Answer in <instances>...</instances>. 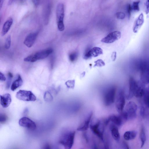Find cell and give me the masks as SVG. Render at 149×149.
<instances>
[{
    "label": "cell",
    "instance_id": "cell-35",
    "mask_svg": "<svg viewBox=\"0 0 149 149\" xmlns=\"http://www.w3.org/2000/svg\"><path fill=\"white\" fill-rule=\"evenodd\" d=\"M7 116L4 114H1L0 115V122L1 123H4L7 120Z\"/></svg>",
    "mask_w": 149,
    "mask_h": 149
},
{
    "label": "cell",
    "instance_id": "cell-26",
    "mask_svg": "<svg viewBox=\"0 0 149 149\" xmlns=\"http://www.w3.org/2000/svg\"><path fill=\"white\" fill-rule=\"evenodd\" d=\"M78 54L76 52L71 53L70 55L69 58L70 61L72 62L76 61L78 57Z\"/></svg>",
    "mask_w": 149,
    "mask_h": 149
},
{
    "label": "cell",
    "instance_id": "cell-21",
    "mask_svg": "<svg viewBox=\"0 0 149 149\" xmlns=\"http://www.w3.org/2000/svg\"><path fill=\"white\" fill-rule=\"evenodd\" d=\"M51 12V6L50 4L47 5L44 11V19L45 25H47L49 22Z\"/></svg>",
    "mask_w": 149,
    "mask_h": 149
},
{
    "label": "cell",
    "instance_id": "cell-25",
    "mask_svg": "<svg viewBox=\"0 0 149 149\" xmlns=\"http://www.w3.org/2000/svg\"><path fill=\"white\" fill-rule=\"evenodd\" d=\"M140 138L141 141V147L142 148L144 145L146 140L145 131L143 126H142L141 128Z\"/></svg>",
    "mask_w": 149,
    "mask_h": 149
},
{
    "label": "cell",
    "instance_id": "cell-23",
    "mask_svg": "<svg viewBox=\"0 0 149 149\" xmlns=\"http://www.w3.org/2000/svg\"><path fill=\"white\" fill-rule=\"evenodd\" d=\"M137 133V132L135 130L126 131L124 135V138L127 141L134 139L136 137Z\"/></svg>",
    "mask_w": 149,
    "mask_h": 149
},
{
    "label": "cell",
    "instance_id": "cell-28",
    "mask_svg": "<svg viewBox=\"0 0 149 149\" xmlns=\"http://www.w3.org/2000/svg\"><path fill=\"white\" fill-rule=\"evenodd\" d=\"M75 80L73 79L67 81L66 82L65 84L68 88L73 89L75 87Z\"/></svg>",
    "mask_w": 149,
    "mask_h": 149
},
{
    "label": "cell",
    "instance_id": "cell-11",
    "mask_svg": "<svg viewBox=\"0 0 149 149\" xmlns=\"http://www.w3.org/2000/svg\"><path fill=\"white\" fill-rule=\"evenodd\" d=\"M103 54V50L101 48L95 47L86 51L83 56V58L87 60L92 57H98Z\"/></svg>",
    "mask_w": 149,
    "mask_h": 149
},
{
    "label": "cell",
    "instance_id": "cell-34",
    "mask_svg": "<svg viewBox=\"0 0 149 149\" xmlns=\"http://www.w3.org/2000/svg\"><path fill=\"white\" fill-rule=\"evenodd\" d=\"M13 77L12 74L11 73L9 72L8 74V78L7 83V88H8L10 87Z\"/></svg>",
    "mask_w": 149,
    "mask_h": 149
},
{
    "label": "cell",
    "instance_id": "cell-9",
    "mask_svg": "<svg viewBox=\"0 0 149 149\" xmlns=\"http://www.w3.org/2000/svg\"><path fill=\"white\" fill-rule=\"evenodd\" d=\"M16 97L19 100L26 101H35L36 97L30 91L20 90L16 94Z\"/></svg>",
    "mask_w": 149,
    "mask_h": 149
},
{
    "label": "cell",
    "instance_id": "cell-20",
    "mask_svg": "<svg viewBox=\"0 0 149 149\" xmlns=\"http://www.w3.org/2000/svg\"><path fill=\"white\" fill-rule=\"evenodd\" d=\"M13 19L10 18L5 22L1 32V35L2 36H4L8 32L13 24Z\"/></svg>",
    "mask_w": 149,
    "mask_h": 149
},
{
    "label": "cell",
    "instance_id": "cell-1",
    "mask_svg": "<svg viewBox=\"0 0 149 149\" xmlns=\"http://www.w3.org/2000/svg\"><path fill=\"white\" fill-rule=\"evenodd\" d=\"M129 85V92L127 97L128 99H130L134 96L137 98L143 97L145 89V84L141 82H138L132 77H130Z\"/></svg>",
    "mask_w": 149,
    "mask_h": 149
},
{
    "label": "cell",
    "instance_id": "cell-8",
    "mask_svg": "<svg viewBox=\"0 0 149 149\" xmlns=\"http://www.w3.org/2000/svg\"><path fill=\"white\" fill-rule=\"evenodd\" d=\"M115 101L117 110L120 113L124 111L126 102L125 94L123 90H120L118 92Z\"/></svg>",
    "mask_w": 149,
    "mask_h": 149
},
{
    "label": "cell",
    "instance_id": "cell-24",
    "mask_svg": "<svg viewBox=\"0 0 149 149\" xmlns=\"http://www.w3.org/2000/svg\"><path fill=\"white\" fill-rule=\"evenodd\" d=\"M143 97L145 105L149 109V85L145 88Z\"/></svg>",
    "mask_w": 149,
    "mask_h": 149
},
{
    "label": "cell",
    "instance_id": "cell-14",
    "mask_svg": "<svg viewBox=\"0 0 149 149\" xmlns=\"http://www.w3.org/2000/svg\"><path fill=\"white\" fill-rule=\"evenodd\" d=\"M108 118L110 121L117 126H121L126 121L120 114L119 115H113Z\"/></svg>",
    "mask_w": 149,
    "mask_h": 149
},
{
    "label": "cell",
    "instance_id": "cell-33",
    "mask_svg": "<svg viewBox=\"0 0 149 149\" xmlns=\"http://www.w3.org/2000/svg\"><path fill=\"white\" fill-rule=\"evenodd\" d=\"M116 16L117 19L121 20H123L125 17V13L123 12H120L116 13Z\"/></svg>",
    "mask_w": 149,
    "mask_h": 149
},
{
    "label": "cell",
    "instance_id": "cell-19",
    "mask_svg": "<svg viewBox=\"0 0 149 149\" xmlns=\"http://www.w3.org/2000/svg\"><path fill=\"white\" fill-rule=\"evenodd\" d=\"M110 128L113 138L116 141L119 142L120 136L117 126L113 124L111 125Z\"/></svg>",
    "mask_w": 149,
    "mask_h": 149
},
{
    "label": "cell",
    "instance_id": "cell-42",
    "mask_svg": "<svg viewBox=\"0 0 149 149\" xmlns=\"http://www.w3.org/2000/svg\"><path fill=\"white\" fill-rule=\"evenodd\" d=\"M5 0H0V9H1L3 6Z\"/></svg>",
    "mask_w": 149,
    "mask_h": 149
},
{
    "label": "cell",
    "instance_id": "cell-31",
    "mask_svg": "<svg viewBox=\"0 0 149 149\" xmlns=\"http://www.w3.org/2000/svg\"><path fill=\"white\" fill-rule=\"evenodd\" d=\"M11 37L9 35L7 38L5 44V48L7 49H9L11 46Z\"/></svg>",
    "mask_w": 149,
    "mask_h": 149
},
{
    "label": "cell",
    "instance_id": "cell-30",
    "mask_svg": "<svg viewBox=\"0 0 149 149\" xmlns=\"http://www.w3.org/2000/svg\"><path fill=\"white\" fill-rule=\"evenodd\" d=\"M94 67H101L105 65L104 62L101 59H99L94 62Z\"/></svg>",
    "mask_w": 149,
    "mask_h": 149
},
{
    "label": "cell",
    "instance_id": "cell-29",
    "mask_svg": "<svg viewBox=\"0 0 149 149\" xmlns=\"http://www.w3.org/2000/svg\"><path fill=\"white\" fill-rule=\"evenodd\" d=\"M139 1L134 2L132 6V10L135 11H139L140 10Z\"/></svg>",
    "mask_w": 149,
    "mask_h": 149
},
{
    "label": "cell",
    "instance_id": "cell-16",
    "mask_svg": "<svg viewBox=\"0 0 149 149\" xmlns=\"http://www.w3.org/2000/svg\"><path fill=\"white\" fill-rule=\"evenodd\" d=\"M38 33H31L27 36L24 40V44L28 48H31L34 44L36 39Z\"/></svg>",
    "mask_w": 149,
    "mask_h": 149
},
{
    "label": "cell",
    "instance_id": "cell-36",
    "mask_svg": "<svg viewBox=\"0 0 149 149\" xmlns=\"http://www.w3.org/2000/svg\"><path fill=\"white\" fill-rule=\"evenodd\" d=\"M132 10V6L130 4H128L127 6V11L129 19L130 18Z\"/></svg>",
    "mask_w": 149,
    "mask_h": 149
},
{
    "label": "cell",
    "instance_id": "cell-37",
    "mask_svg": "<svg viewBox=\"0 0 149 149\" xmlns=\"http://www.w3.org/2000/svg\"><path fill=\"white\" fill-rule=\"evenodd\" d=\"M146 9L145 12L146 14H148L149 13V0H147L145 4Z\"/></svg>",
    "mask_w": 149,
    "mask_h": 149
},
{
    "label": "cell",
    "instance_id": "cell-32",
    "mask_svg": "<svg viewBox=\"0 0 149 149\" xmlns=\"http://www.w3.org/2000/svg\"><path fill=\"white\" fill-rule=\"evenodd\" d=\"M146 110V108L144 106H142L141 107L140 112V114L143 118H145L146 116L147 112Z\"/></svg>",
    "mask_w": 149,
    "mask_h": 149
},
{
    "label": "cell",
    "instance_id": "cell-40",
    "mask_svg": "<svg viewBox=\"0 0 149 149\" xmlns=\"http://www.w3.org/2000/svg\"><path fill=\"white\" fill-rule=\"evenodd\" d=\"M32 1L34 5L37 7L39 4L40 0H32Z\"/></svg>",
    "mask_w": 149,
    "mask_h": 149
},
{
    "label": "cell",
    "instance_id": "cell-15",
    "mask_svg": "<svg viewBox=\"0 0 149 149\" xmlns=\"http://www.w3.org/2000/svg\"><path fill=\"white\" fill-rule=\"evenodd\" d=\"M144 22V16L142 13L139 15L135 20L133 28V31L134 33H137L140 30Z\"/></svg>",
    "mask_w": 149,
    "mask_h": 149
},
{
    "label": "cell",
    "instance_id": "cell-4",
    "mask_svg": "<svg viewBox=\"0 0 149 149\" xmlns=\"http://www.w3.org/2000/svg\"><path fill=\"white\" fill-rule=\"evenodd\" d=\"M75 134V131H70L65 132L62 135L60 140V143L65 148H71L74 144Z\"/></svg>",
    "mask_w": 149,
    "mask_h": 149
},
{
    "label": "cell",
    "instance_id": "cell-12",
    "mask_svg": "<svg viewBox=\"0 0 149 149\" xmlns=\"http://www.w3.org/2000/svg\"><path fill=\"white\" fill-rule=\"evenodd\" d=\"M121 36V32L119 31L112 32L103 38L101 42L106 44L113 43L119 39Z\"/></svg>",
    "mask_w": 149,
    "mask_h": 149
},
{
    "label": "cell",
    "instance_id": "cell-7",
    "mask_svg": "<svg viewBox=\"0 0 149 149\" xmlns=\"http://www.w3.org/2000/svg\"><path fill=\"white\" fill-rule=\"evenodd\" d=\"M137 106L132 101H130L126 105L123 111L126 114L128 120L134 119L136 117Z\"/></svg>",
    "mask_w": 149,
    "mask_h": 149
},
{
    "label": "cell",
    "instance_id": "cell-2",
    "mask_svg": "<svg viewBox=\"0 0 149 149\" xmlns=\"http://www.w3.org/2000/svg\"><path fill=\"white\" fill-rule=\"evenodd\" d=\"M138 62L137 64L141 73V82L145 85L149 84V58Z\"/></svg>",
    "mask_w": 149,
    "mask_h": 149
},
{
    "label": "cell",
    "instance_id": "cell-41",
    "mask_svg": "<svg viewBox=\"0 0 149 149\" xmlns=\"http://www.w3.org/2000/svg\"><path fill=\"white\" fill-rule=\"evenodd\" d=\"M123 145L124 148L129 149V147L128 145L126 142H123Z\"/></svg>",
    "mask_w": 149,
    "mask_h": 149
},
{
    "label": "cell",
    "instance_id": "cell-5",
    "mask_svg": "<svg viewBox=\"0 0 149 149\" xmlns=\"http://www.w3.org/2000/svg\"><path fill=\"white\" fill-rule=\"evenodd\" d=\"M116 92V89L114 87L108 89L105 92L103 96V102L105 106H110L115 102Z\"/></svg>",
    "mask_w": 149,
    "mask_h": 149
},
{
    "label": "cell",
    "instance_id": "cell-38",
    "mask_svg": "<svg viewBox=\"0 0 149 149\" xmlns=\"http://www.w3.org/2000/svg\"><path fill=\"white\" fill-rule=\"evenodd\" d=\"M111 57L113 61L114 62L115 61L117 58V52H113Z\"/></svg>",
    "mask_w": 149,
    "mask_h": 149
},
{
    "label": "cell",
    "instance_id": "cell-22",
    "mask_svg": "<svg viewBox=\"0 0 149 149\" xmlns=\"http://www.w3.org/2000/svg\"><path fill=\"white\" fill-rule=\"evenodd\" d=\"M23 84V81L21 76L19 75L18 77L12 84L11 89L14 91L18 88L21 86Z\"/></svg>",
    "mask_w": 149,
    "mask_h": 149
},
{
    "label": "cell",
    "instance_id": "cell-3",
    "mask_svg": "<svg viewBox=\"0 0 149 149\" xmlns=\"http://www.w3.org/2000/svg\"><path fill=\"white\" fill-rule=\"evenodd\" d=\"M53 52V50L51 48L40 50L33 55L25 58L24 59V61L34 62L38 60H43L47 58Z\"/></svg>",
    "mask_w": 149,
    "mask_h": 149
},
{
    "label": "cell",
    "instance_id": "cell-18",
    "mask_svg": "<svg viewBox=\"0 0 149 149\" xmlns=\"http://www.w3.org/2000/svg\"><path fill=\"white\" fill-rule=\"evenodd\" d=\"M12 99L11 95L5 93L1 95V104L4 108H7L10 105Z\"/></svg>",
    "mask_w": 149,
    "mask_h": 149
},
{
    "label": "cell",
    "instance_id": "cell-39",
    "mask_svg": "<svg viewBox=\"0 0 149 149\" xmlns=\"http://www.w3.org/2000/svg\"><path fill=\"white\" fill-rule=\"evenodd\" d=\"M0 80L2 81H5L6 80V78L4 75L1 72L0 73Z\"/></svg>",
    "mask_w": 149,
    "mask_h": 149
},
{
    "label": "cell",
    "instance_id": "cell-10",
    "mask_svg": "<svg viewBox=\"0 0 149 149\" xmlns=\"http://www.w3.org/2000/svg\"><path fill=\"white\" fill-rule=\"evenodd\" d=\"M102 123L99 120L94 124H90L89 127L92 132L101 140H103V128L104 126L101 127Z\"/></svg>",
    "mask_w": 149,
    "mask_h": 149
},
{
    "label": "cell",
    "instance_id": "cell-27",
    "mask_svg": "<svg viewBox=\"0 0 149 149\" xmlns=\"http://www.w3.org/2000/svg\"><path fill=\"white\" fill-rule=\"evenodd\" d=\"M53 97L51 94L48 91H46L44 95V99L47 102H50L53 100Z\"/></svg>",
    "mask_w": 149,
    "mask_h": 149
},
{
    "label": "cell",
    "instance_id": "cell-43",
    "mask_svg": "<svg viewBox=\"0 0 149 149\" xmlns=\"http://www.w3.org/2000/svg\"><path fill=\"white\" fill-rule=\"evenodd\" d=\"M16 1V0H9L8 3V5H11L13 3H14Z\"/></svg>",
    "mask_w": 149,
    "mask_h": 149
},
{
    "label": "cell",
    "instance_id": "cell-13",
    "mask_svg": "<svg viewBox=\"0 0 149 149\" xmlns=\"http://www.w3.org/2000/svg\"><path fill=\"white\" fill-rule=\"evenodd\" d=\"M19 124L21 126L30 130H34L36 128L35 123L30 119L26 117L21 118L19 121Z\"/></svg>",
    "mask_w": 149,
    "mask_h": 149
},
{
    "label": "cell",
    "instance_id": "cell-17",
    "mask_svg": "<svg viewBox=\"0 0 149 149\" xmlns=\"http://www.w3.org/2000/svg\"><path fill=\"white\" fill-rule=\"evenodd\" d=\"M92 115L93 113L91 112L83 123L77 128V130L79 131L87 130L89 127L90 122Z\"/></svg>",
    "mask_w": 149,
    "mask_h": 149
},
{
    "label": "cell",
    "instance_id": "cell-6",
    "mask_svg": "<svg viewBox=\"0 0 149 149\" xmlns=\"http://www.w3.org/2000/svg\"><path fill=\"white\" fill-rule=\"evenodd\" d=\"M56 17L58 28L60 31H63L65 29L64 23V8L63 4L60 3L56 9Z\"/></svg>",
    "mask_w": 149,
    "mask_h": 149
}]
</instances>
